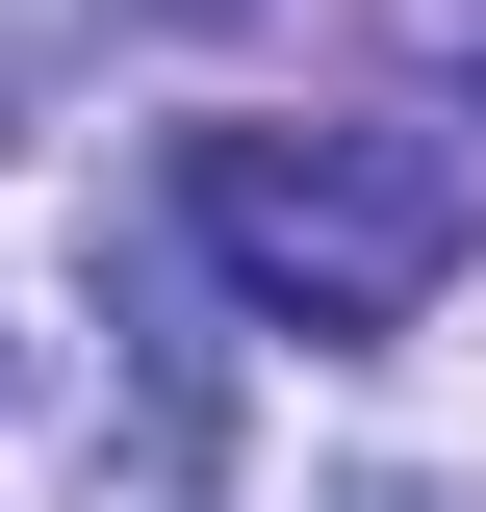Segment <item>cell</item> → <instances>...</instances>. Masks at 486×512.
Instances as JSON below:
<instances>
[{"mask_svg": "<svg viewBox=\"0 0 486 512\" xmlns=\"http://www.w3.org/2000/svg\"><path fill=\"white\" fill-rule=\"evenodd\" d=\"M486 180L435 128H180V256H231L256 333H410L461 282Z\"/></svg>", "mask_w": 486, "mask_h": 512, "instance_id": "6da1fadb", "label": "cell"}, {"mask_svg": "<svg viewBox=\"0 0 486 512\" xmlns=\"http://www.w3.org/2000/svg\"><path fill=\"white\" fill-rule=\"evenodd\" d=\"M435 77H461V103H435V154L486 180V0H435Z\"/></svg>", "mask_w": 486, "mask_h": 512, "instance_id": "7a4b0ae2", "label": "cell"}]
</instances>
